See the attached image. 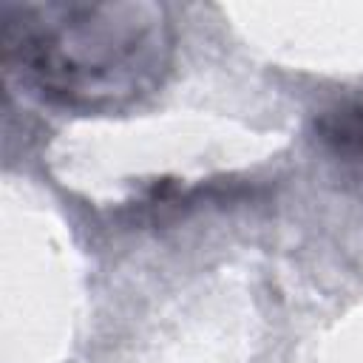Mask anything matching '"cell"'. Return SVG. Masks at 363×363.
I'll return each instance as SVG.
<instances>
[{
	"label": "cell",
	"mask_w": 363,
	"mask_h": 363,
	"mask_svg": "<svg viewBox=\"0 0 363 363\" xmlns=\"http://www.w3.org/2000/svg\"><path fill=\"white\" fill-rule=\"evenodd\" d=\"M173 23L164 6L6 3L0 54L9 82L71 111H119L150 96L173 62Z\"/></svg>",
	"instance_id": "1"
},
{
	"label": "cell",
	"mask_w": 363,
	"mask_h": 363,
	"mask_svg": "<svg viewBox=\"0 0 363 363\" xmlns=\"http://www.w3.org/2000/svg\"><path fill=\"white\" fill-rule=\"evenodd\" d=\"M318 139L343 164L363 173V105H337L318 116Z\"/></svg>",
	"instance_id": "2"
}]
</instances>
